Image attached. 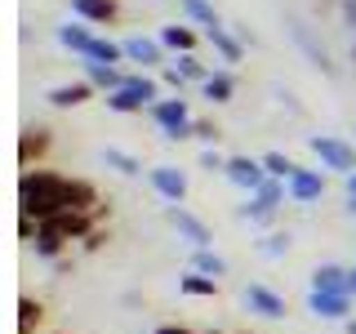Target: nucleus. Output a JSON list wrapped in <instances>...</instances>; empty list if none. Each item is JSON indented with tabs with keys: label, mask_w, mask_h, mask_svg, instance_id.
<instances>
[{
	"label": "nucleus",
	"mask_w": 356,
	"mask_h": 334,
	"mask_svg": "<svg viewBox=\"0 0 356 334\" xmlns=\"http://www.w3.org/2000/svg\"><path fill=\"white\" fill-rule=\"evenodd\" d=\"M98 205H103V196L89 178H67L58 170H27L18 178V209L36 223H49L58 214H72V209L89 214Z\"/></svg>",
	"instance_id": "1"
},
{
	"label": "nucleus",
	"mask_w": 356,
	"mask_h": 334,
	"mask_svg": "<svg viewBox=\"0 0 356 334\" xmlns=\"http://www.w3.org/2000/svg\"><path fill=\"white\" fill-rule=\"evenodd\" d=\"M147 116L156 120L161 138H170V143H183V138H192V107H187V98H183V94H174V98H161V103H152V107H147Z\"/></svg>",
	"instance_id": "2"
},
{
	"label": "nucleus",
	"mask_w": 356,
	"mask_h": 334,
	"mask_svg": "<svg viewBox=\"0 0 356 334\" xmlns=\"http://www.w3.org/2000/svg\"><path fill=\"white\" fill-rule=\"evenodd\" d=\"M307 148L312 156L321 161V170H334V174H356V148L339 134H307Z\"/></svg>",
	"instance_id": "3"
},
{
	"label": "nucleus",
	"mask_w": 356,
	"mask_h": 334,
	"mask_svg": "<svg viewBox=\"0 0 356 334\" xmlns=\"http://www.w3.org/2000/svg\"><path fill=\"white\" fill-rule=\"evenodd\" d=\"M165 218H170V228L192 245V250H209V241H214V237H209V223L196 218L187 205H165Z\"/></svg>",
	"instance_id": "4"
},
{
	"label": "nucleus",
	"mask_w": 356,
	"mask_h": 334,
	"mask_svg": "<svg viewBox=\"0 0 356 334\" xmlns=\"http://www.w3.org/2000/svg\"><path fill=\"white\" fill-rule=\"evenodd\" d=\"M147 183H152V192L161 200H170V205H183L187 200V174L178 170V165H152Z\"/></svg>",
	"instance_id": "5"
},
{
	"label": "nucleus",
	"mask_w": 356,
	"mask_h": 334,
	"mask_svg": "<svg viewBox=\"0 0 356 334\" xmlns=\"http://www.w3.org/2000/svg\"><path fill=\"white\" fill-rule=\"evenodd\" d=\"M227 183H236L241 192H259V187L267 183V170H263V156H227Z\"/></svg>",
	"instance_id": "6"
},
{
	"label": "nucleus",
	"mask_w": 356,
	"mask_h": 334,
	"mask_svg": "<svg viewBox=\"0 0 356 334\" xmlns=\"http://www.w3.org/2000/svg\"><path fill=\"white\" fill-rule=\"evenodd\" d=\"M49 148H54V134L44 125H27L18 134V165H22V170H31V165L40 170V161L49 156Z\"/></svg>",
	"instance_id": "7"
},
{
	"label": "nucleus",
	"mask_w": 356,
	"mask_h": 334,
	"mask_svg": "<svg viewBox=\"0 0 356 334\" xmlns=\"http://www.w3.org/2000/svg\"><path fill=\"white\" fill-rule=\"evenodd\" d=\"M245 308H250L254 317L281 321L285 317V294H276V289L263 285V281H250V285H245Z\"/></svg>",
	"instance_id": "8"
},
{
	"label": "nucleus",
	"mask_w": 356,
	"mask_h": 334,
	"mask_svg": "<svg viewBox=\"0 0 356 334\" xmlns=\"http://www.w3.org/2000/svg\"><path fill=\"white\" fill-rule=\"evenodd\" d=\"M352 294H325V289H307V312L321 321H352Z\"/></svg>",
	"instance_id": "9"
},
{
	"label": "nucleus",
	"mask_w": 356,
	"mask_h": 334,
	"mask_svg": "<svg viewBox=\"0 0 356 334\" xmlns=\"http://www.w3.org/2000/svg\"><path fill=\"white\" fill-rule=\"evenodd\" d=\"M289 200H294V205H316L321 196H325V174L321 170H303V165H298V174L289 178Z\"/></svg>",
	"instance_id": "10"
},
{
	"label": "nucleus",
	"mask_w": 356,
	"mask_h": 334,
	"mask_svg": "<svg viewBox=\"0 0 356 334\" xmlns=\"http://www.w3.org/2000/svg\"><path fill=\"white\" fill-rule=\"evenodd\" d=\"M125 45V58L129 63H138V67H165V45L156 40V36H129V40H120Z\"/></svg>",
	"instance_id": "11"
},
{
	"label": "nucleus",
	"mask_w": 356,
	"mask_h": 334,
	"mask_svg": "<svg viewBox=\"0 0 356 334\" xmlns=\"http://www.w3.org/2000/svg\"><path fill=\"white\" fill-rule=\"evenodd\" d=\"M72 14L81 22H94V27H111L120 18V5L116 0H72Z\"/></svg>",
	"instance_id": "12"
},
{
	"label": "nucleus",
	"mask_w": 356,
	"mask_h": 334,
	"mask_svg": "<svg viewBox=\"0 0 356 334\" xmlns=\"http://www.w3.org/2000/svg\"><path fill=\"white\" fill-rule=\"evenodd\" d=\"M312 289H325V294H348V267L343 263H316L307 276Z\"/></svg>",
	"instance_id": "13"
},
{
	"label": "nucleus",
	"mask_w": 356,
	"mask_h": 334,
	"mask_svg": "<svg viewBox=\"0 0 356 334\" xmlns=\"http://www.w3.org/2000/svg\"><path fill=\"white\" fill-rule=\"evenodd\" d=\"M205 40H209V49H214L222 63H241V58H245V40H241L232 27H214V31H205Z\"/></svg>",
	"instance_id": "14"
},
{
	"label": "nucleus",
	"mask_w": 356,
	"mask_h": 334,
	"mask_svg": "<svg viewBox=\"0 0 356 334\" xmlns=\"http://www.w3.org/2000/svg\"><path fill=\"white\" fill-rule=\"evenodd\" d=\"M81 67H85V81L94 85V89H103V94H111V89H120V85H125V72H120V67H111V63L81 58Z\"/></svg>",
	"instance_id": "15"
},
{
	"label": "nucleus",
	"mask_w": 356,
	"mask_h": 334,
	"mask_svg": "<svg viewBox=\"0 0 356 334\" xmlns=\"http://www.w3.org/2000/svg\"><path fill=\"white\" fill-rule=\"evenodd\" d=\"M156 40L174 54H196V31L187 27V22H165V27L156 31Z\"/></svg>",
	"instance_id": "16"
},
{
	"label": "nucleus",
	"mask_w": 356,
	"mask_h": 334,
	"mask_svg": "<svg viewBox=\"0 0 356 334\" xmlns=\"http://www.w3.org/2000/svg\"><path fill=\"white\" fill-rule=\"evenodd\" d=\"M89 94H94L89 81H72V85H54L44 98H49V107H81V103H89Z\"/></svg>",
	"instance_id": "17"
},
{
	"label": "nucleus",
	"mask_w": 356,
	"mask_h": 334,
	"mask_svg": "<svg viewBox=\"0 0 356 334\" xmlns=\"http://www.w3.org/2000/svg\"><path fill=\"white\" fill-rule=\"evenodd\" d=\"M178 294H187V299H218V281L214 276H200L187 267L183 276H178Z\"/></svg>",
	"instance_id": "18"
},
{
	"label": "nucleus",
	"mask_w": 356,
	"mask_h": 334,
	"mask_svg": "<svg viewBox=\"0 0 356 334\" xmlns=\"http://www.w3.org/2000/svg\"><path fill=\"white\" fill-rule=\"evenodd\" d=\"M58 45L85 58V54H89V45H94V31H89L85 22H63V27H58Z\"/></svg>",
	"instance_id": "19"
},
{
	"label": "nucleus",
	"mask_w": 356,
	"mask_h": 334,
	"mask_svg": "<svg viewBox=\"0 0 356 334\" xmlns=\"http://www.w3.org/2000/svg\"><path fill=\"white\" fill-rule=\"evenodd\" d=\"M236 218L254 223V228H272V223H276V205H267L263 196H245V205H236Z\"/></svg>",
	"instance_id": "20"
},
{
	"label": "nucleus",
	"mask_w": 356,
	"mask_h": 334,
	"mask_svg": "<svg viewBox=\"0 0 356 334\" xmlns=\"http://www.w3.org/2000/svg\"><path fill=\"white\" fill-rule=\"evenodd\" d=\"M98 161L111 165V170L125 174V178H138L143 174V161H138V156H129V152H120V148H103V152H98Z\"/></svg>",
	"instance_id": "21"
},
{
	"label": "nucleus",
	"mask_w": 356,
	"mask_h": 334,
	"mask_svg": "<svg viewBox=\"0 0 356 334\" xmlns=\"http://www.w3.org/2000/svg\"><path fill=\"white\" fill-rule=\"evenodd\" d=\"M289 31H294V40H298V45H303V49H307V58H312V63H316V67H321V72H334V63H330V54H325V45H316V40H312V31L303 27V22H289Z\"/></svg>",
	"instance_id": "22"
},
{
	"label": "nucleus",
	"mask_w": 356,
	"mask_h": 334,
	"mask_svg": "<svg viewBox=\"0 0 356 334\" xmlns=\"http://www.w3.org/2000/svg\"><path fill=\"white\" fill-rule=\"evenodd\" d=\"M67 245H72V241H63V237H58V232H49V228H40V237H36V241H31V250H36V259H44V263H58V259H63V250H67Z\"/></svg>",
	"instance_id": "23"
},
{
	"label": "nucleus",
	"mask_w": 356,
	"mask_h": 334,
	"mask_svg": "<svg viewBox=\"0 0 356 334\" xmlns=\"http://www.w3.org/2000/svg\"><path fill=\"white\" fill-rule=\"evenodd\" d=\"M192 272H200V276H227V259H222V254H214V250H192Z\"/></svg>",
	"instance_id": "24"
},
{
	"label": "nucleus",
	"mask_w": 356,
	"mask_h": 334,
	"mask_svg": "<svg viewBox=\"0 0 356 334\" xmlns=\"http://www.w3.org/2000/svg\"><path fill=\"white\" fill-rule=\"evenodd\" d=\"M44 303L40 299H18V334H40Z\"/></svg>",
	"instance_id": "25"
},
{
	"label": "nucleus",
	"mask_w": 356,
	"mask_h": 334,
	"mask_svg": "<svg viewBox=\"0 0 356 334\" xmlns=\"http://www.w3.org/2000/svg\"><path fill=\"white\" fill-rule=\"evenodd\" d=\"M200 89H205L209 103H232V94H236V76H232V72H214Z\"/></svg>",
	"instance_id": "26"
},
{
	"label": "nucleus",
	"mask_w": 356,
	"mask_h": 334,
	"mask_svg": "<svg viewBox=\"0 0 356 334\" xmlns=\"http://www.w3.org/2000/svg\"><path fill=\"white\" fill-rule=\"evenodd\" d=\"M263 170H267V178L289 183V178L298 174V161H294V156H285V152H263Z\"/></svg>",
	"instance_id": "27"
},
{
	"label": "nucleus",
	"mask_w": 356,
	"mask_h": 334,
	"mask_svg": "<svg viewBox=\"0 0 356 334\" xmlns=\"http://www.w3.org/2000/svg\"><path fill=\"white\" fill-rule=\"evenodd\" d=\"M174 67H178V76H183L187 85H205L209 76H214V72H209L205 63L196 58V54H178V58H174Z\"/></svg>",
	"instance_id": "28"
},
{
	"label": "nucleus",
	"mask_w": 356,
	"mask_h": 334,
	"mask_svg": "<svg viewBox=\"0 0 356 334\" xmlns=\"http://www.w3.org/2000/svg\"><path fill=\"white\" fill-rule=\"evenodd\" d=\"M183 14L192 18V22H200V27H205V31H214V27H222L218 9L209 5V0H183Z\"/></svg>",
	"instance_id": "29"
},
{
	"label": "nucleus",
	"mask_w": 356,
	"mask_h": 334,
	"mask_svg": "<svg viewBox=\"0 0 356 334\" xmlns=\"http://www.w3.org/2000/svg\"><path fill=\"white\" fill-rule=\"evenodd\" d=\"M107 107H111V111H120V116H134V111H147V103H143V98L134 94V89H125V85H120V89H111V94H107Z\"/></svg>",
	"instance_id": "30"
},
{
	"label": "nucleus",
	"mask_w": 356,
	"mask_h": 334,
	"mask_svg": "<svg viewBox=\"0 0 356 334\" xmlns=\"http://www.w3.org/2000/svg\"><path fill=\"white\" fill-rule=\"evenodd\" d=\"M85 58H94V63H125V45H116V40H103V36H94V45H89V54Z\"/></svg>",
	"instance_id": "31"
},
{
	"label": "nucleus",
	"mask_w": 356,
	"mask_h": 334,
	"mask_svg": "<svg viewBox=\"0 0 356 334\" xmlns=\"http://www.w3.org/2000/svg\"><path fill=\"white\" fill-rule=\"evenodd\" d=\"M125 89H134V94H138L147 107H152V103H161V85H156L147 72H138V76H125Z\"/></svg>",
	"instance_id": "32"
},
{
	"label": "nucleus",
	"mask_w": 356,
	"mask_h": 334,
	"mask_svg": "<svg viewBox=\"0 0 356 334\" xmlns=\"http://www.w3.org/2000/svg\"><path fill=\"white\" fill-rule=\"evenodd\" d=\"M254 245H259L263 259H285V254H289V232H267V237L254 241Z\"/></svg>",
	"instance_id": "33"
},
{
	"label": "nucleus",
	"mask_w": 356,
	"mask_h": 334,
	"mask_svg": "<svg viewBox=\"0 0 356 334\" xmlns=\"http://www.w3.org/2000/svg\"><path fill=\"white\" fill-rule=\"evenodd\" d=\"M192 138H200L205 148H214V143L222 138V129L214 125V120H192Z\"/></svg>",
	"instance_id": "34"
},
{
	"label": "nucleus",
	"mask_w": 356,
	"mask_h": 334,
	"mask_svg": "<svg viewBox=\"0 0 356 334\" xmlns=\"http://www.w3.org/2000/svg\"><path fill=\"white\" fill-rule=\"evenodd\" d=\"M200 170H209V174H227V156L214 152V148H205V152H200Z\"/></svg>",
	"instance_id": "35"
},
{
	"label": "nucleus",
	"mask_w": 356,
	"mask_h": 334,
	"mask_svg": "<svg viewBox=\"0 0 356 334\" xmlns=\"http://www.w3.org/2000/svg\"><path fill=\"white\" fill-rule=\"evenodd\" d=\"M161 81L170 85L174 94H183V89H187V81H183V76H178V67H174V63H165V67H161Z\"/></svg>",
	"instance_id": "36"
},
{
	"label": "nucleus",
	"mask_w": 356,
	"mask_h": 334,
	"mask_svg": "<svg viewBox=\"0 0 356 334\" xmlns=\"http://www.w3.org/2000/svg\"><path fill=\"white\" fill-rule=\"evenodd\" d=\"M18 237H22V241H36V237H40V223L31 218V214H22V218H18Z\"/></svg>",
	"instance_id": "37"
},
{
	"label": "nucleus",
	"mask_w": 356,
	"mask_h": 334,
	"mask_svg": "<svg viewBox=\"0 0 356 334\" xmlns=\"http://www.w3.org/2000/svg\"><path fill=\"white\" fill-rule=\"evenodd\" d=\"M103 241H107V228H94L81 245H85V254H94V250H103Z\"/></svg>",
	"instance_id": "38"
},
{
	"label": "nucleus",
	"mask_w": 356,
	"mask_h": 334,
	"mask_svg": "<svg viewBox=\"0 0 356 334\" xmlns=\"http://www.w3.org/2000/svg\"><path fill=\"white\" fill-rule=\"evenodd\" d=\"M54 267V272H58V276H67V272H72V259H67V254H63V259L58 263H49Z\"/></svg>",
	"instance_id": "39"
},
{
	"label": "nucleus",
	"mask_w": 356,
	"mask_h": 334,
	"mask_svg": "<svg viewBox=\"0 0 356 334\" xmlns=\"http://www.w3.org/2000/svg\"><path fill=\"white\" fill-rule=\"evenodd\" d=\"M156 334H196V330H187V326H161Z\"/></svg>",
	"instance_id": "40"
},
{
	"label": "nucleus",
	"mask_w": 356,
	"mask_h": 334,
	"mask_svg": "<svg viewBox=\"0 0 356 334\" xmlns=\"http://www.w3.org/2000/svg\"><path fill=\"white\" fill-rule=\"evenodd\" d=\"M348 294H352V299H356V263H352V267H348Z\"/></svg>",
	"instance_id": "41"
},
{
	"label": "nucleus",
	"mask_w": 356,
	"mask_h": 334,
	"mask_svg": "<svg viewBox=\"0 0 356 334\" xmlns=\"http://www.w3.org/2000/svg\"><path fill=\"white\" fill-rule=\"evenodd\" d=\"M343 214H348V218H356V196H348V200H343Z\"/></svg>",
	"instance_id": "42"
},
{
	"label": "nucleus",
	"mask_w": 356,
	"mask_h": 334,
	"mask_svg": "<svg viewBox=\"0 0 356 334\" xmlns=\"http://www.w3.org/2000/svg\"><path fill=\"white\" fill-rule=\"evenodd\" d=\"M343 183H348V196H356V174H348Z\"/></svg>",
	"instance_id": "43"
},
{
	"label": "nucleus",
	"mask_w": 356,
	"mask_h": 334,
	"mask_svg": "<svg viewBox=\"0 0 356 334\" xmlns=\"http://www.w3.org/2000/svg\"><path fill=\"white\" fill-rule=\"evenodd\" d=\"M343 330H348V334H356V317H352V321H343Z\"/></svg>",
	"instance_id": "44"
},
{
	"label": "nucleus",
	"mask_w": 356,
	"mask_h": 334,
	"mask_svg": "<svg viewBox=\"0 0 356 334\" xmlns=\"http://www.w3.org/2000/svg\"><path fill=\"white\" fill-rule=\"evenodd\" d=\"M205 334H227V330H205ZM232 334H245V330H232Z\"/></svg>",
	"instance_id": "45"
},
{
	"label": "nucleus",
	"mask_w": 356,
	"mask_h": 334,
	"mask_svg": "<svg viewBox=\"0 0 356 334\" xmlns=\"http://www.w3.org/2000/svg\"><path fill=\"white\" fill-rule=\"evenodd\" d=\"M40 334H44V330H40Z\"/></svg>",
	"instance_id": "46"
}]
</instances>
